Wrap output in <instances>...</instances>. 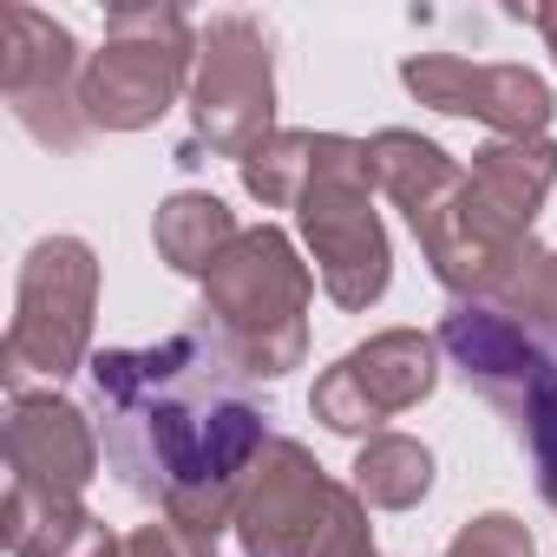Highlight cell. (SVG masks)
<instances>
[{"label":"cell","mask_w":557,"mask_h":557,"mask_svg":"<svg viewBox=\"0 0 557 557\" xmlns=\"http://www.w3.org/2000/svg\"><path fill=\"white\" fill-rule=\"evenodd\" d=\"M92 407L99 446L119 485L158 518L223 531L249 466L262 459L269 413L243 394V374L216 355L203 329L164 335L151 348L92 355Z\"/></svg>","instance_id":"1"},{"label":"cell","mask_w":557,"mask_h":557,"mask_svg":"<svg viewBox=\"0 0 557 557\" xmlns=\"http://www.w3.org/2000/svg\"><path fill=\"white\" fill-rule=\"evenodd\" d=\"M315 269L296 256L289 230L256 223L203 275V335L243 381H283L309 355Z\"/></svg>","instance_id":"2"},{"label":"cell","mask_w":557,"mask_h":557,"mask_svg":"<svg viewBox=\"0 0 557 557\" xmlns=\"http://www.w3.org/2000/svg\"><path fill=\"white\" fill-rule=\"evenodd\" d=\"M440 355H453L459 381L511 426L531 453L537 492L557 505V348L485 302H453L440 322Z\"/></svg>","instance_id":"3"},{"label":"cell","mask_w":557,"mask_h":557,"mask_svg":"<svg viewBox=\"0 0 557 557\" xmlns=\"http://www.w3.org/2000/svg\"><path fill=\"white\" fill-rule=\"evenodd\" d=\"M374 190L381 184L368 164V138L315 132V164H309V184L296 197V216H302V243L315 256L322 296L348 315L374 309L394 283V249H387Z\"/></svg>","instance_id":"4"},{"label":"cell","mask_w":557,"mask_h":557,"mask_svg":"<svg viewBox=\"0 0 557 557\" xmlns=\"http://www.w3.org/2000/svg\"><path fill=\"white\" fill-rule=\"evenodd\" d=\"M197 73V27L171 0H119L106 14V40L86 60L79 112L92 132H145L158 125L177 92L190 99Z\"/></svg>","instance_id":"5"},{"label":"cell","mask_w":557,"mask_h":557,"mask_svg":"<svg viewBox=\"0 0 557 557\" xmlns=\"http://www.w3.org/2000/svg\"><path fill=\"white\" fill-rule=\"evenodd\" d=\"M92 315H99V256L86 236H40L21 262V296L8 329V387L27 374L66 381L92 368Z\"/></svg>","instance_id":"6"},{"label":"cell","mask_w":557,"mask_h":557,"mask_svg":"<svg viewBox=\"0 0 557 557\" xmlns=\"http://www.w3.org/2000/svg\"><path fill=\"white\" fill-rule=\"evenodd\" d=\"M275 138V47L269 27L249 14H216L197 27V73H190V145L197 158H249Z\"/></svg>","instance_id":"7"},{"label":"cell","mask_w":557,"mask_h":557,"mask_svg":"<svg viewBox=\"0 0 557 557\" xmlns=\"http://www.w3.org/2000/svg\"><path fill=\"white\" fill-rule=\"evenodd\" d=\"M79 40L27 8V0H8L0 8V99L14 106V119L27 125V138H40L47 151H79L86 145V112H79Z\"/></svg>","instance_id":"8"},{"label":"cell","mask_w":557,"mask_h":557,"mask_svg":"<svg viewBox=\"0 0 557 557\" xmlns=\"http://www.w3.org/2000/svg\"><path fill=\"white\" fill-rule=\"evenodd\" d=\"M342 498H348V485L329 479L302 440L275 433L262 446V459L249 466L243 492H236L230 531H236L243 557H315V544L335 524Z\"/></svg>","instance_id":"9"},{"label":"cell","mask_w":557,"mask_h":557,"mask_svg":"<svg viewBox=\"0 0 557 557\" xmlns=\"http://www.w3.org/2000/svg\"><path fill=\"white\" fill-rule=\"evenodd\" d=\"M440 387V335L420 329H387L368 335L361 348H348L309 394L315 420L329 433L348 440H374L387 420H400L407 407H420Z\"/></svg>","instance_id":"10"},{"label":"cell","mask_w":557,"mask_h":557,"mask_svg":"<svg viewBox=\"0 0 557 557\" xmlns=\"http://www.w3.org/2000/svg\"><path fill=\"white\" fill-rule=\"evenodd\" d=\"M400 86L446 119H479L492 138H544L550 132V86L531 66L505 60H459V53H413L400 60Z\"/></svg>","instance_id":"11"},{"label":"cell","mask_w":557,"mask_h":557,"mask_svg":"<svg viewBox=\"0 0 557 557\" xmlns=\"http://www.w3.org/2000/svg\"><path fill=\"white\" fill-rule=\"evenodd\" d=\"M0 446H8V472L27 492L47 498H79L99 479V426L86 420V407H73L66 394H14L8 426H0Z\"/></svg>","instance_id":"12"},{"label":"cell","mask_w":557,"mask_h":557,"mask_svg":"<svg viewBox=\"0 0 557 557\" xmlns=\"http://www.w3.org/2000/svg\"><path fill=\"white\" fill-rule=\"evenodd\" d=\"M466 177L479 223L505 243H531V223L557 190V138H492L472 151Z\"/></svg>","instance_id":"13"},{"label":"cell","mask_w":557,"mask_h":557,"mask_svg":"<svg viewBox=\"0 0 557 557\" xmlns=\"http://www.w3.org/2000/svg\"><path fill=\"white\" fill-rule=\"evenodd\" d=\"M0 537L14 557H125V544L106 531L99 511L27 485H8V498H0Z\"/></svg>","instance_id":"14"},{"label":"cell","mask_w":557,"mask_h":557,"mask_svg":"<svg viewBox=\"0 0 557 557\" xmlns=\"http://www.w3.org/2000/svg\"><path fill=\"white\" fill-rule=\"evenodd\" d=\"M236 236H243V230H236V216H230V203H223L216 190H177V197H164L158 216H151L158 256H164L177 275H197V283L230 256Z\"/></svg>","instance_id":"15"},{"label":"cell","mask_w":557,"mask_h":557,"mask_svg":"<svg viewBox=\"0 0 557 557\" xmlns=\"http://www.w3.org/2000/svg\"><path fill=\"white\" fill-rule=\"evenodd\" d=\"M348 485L361 492L368 511H413L433 492V453L407 433H374V440H361Z\"/></svg>","instance_id":"16"},{"label":"cell","mask_w":557,"mask_h":557,"mask_svg":"<svg viewBox=\"0 0 557 557\" xmlns=\"http://www.w3.org/2000/svg\"><path fill=\"white\" fill-rule=\"evenodd\" d=\"M309 164H315V132H275L236 164V177L262 210H296V197L309 184Z\"/></svg>","instance_id":"17"},{"label":"cell","mask_w":557,"mask_h":557,"mask_svg":"<svg viewBox=\"0 0 557 557\" xmlns=\"http://www.w3.org/2000/svg\"><path fill=\"white\" fill-rule=\"evenodd\" d=\"M485 309H498V315H511V322H524L531 335H544L550 348H557V249H544L518 283L498 296V302H485Z\"/></svg>","instance_id":"18"},{"label":"cell","mask_w":557,"mask_h":557,"mask_svg":"<svg viewBox=\"0 0 557 557\" xmlns=\"http://www.w3.org/2000/svg\"><path fill=\"white\" fill-rule=\"evenodd\" d=\"M446 557H537V537H531V524L511 518V511H479V518H466V524L453 531Z\"/></svg>","instance_id":"19"},{"label":"cell","mask_w":557,"mask_h":557,"mask_svg":"<svg viewBox=\"0 0 557 557\" xmlns=\"http://www.w3.org/2000/svg\"><path fill=\"white\" fill-rule=\"evenodd\" d=\"M125 557H216V537L177 518H151L125 537Z\"/></svg>","instance_id":"20"},{"label":"cell","mask_w":557,"mask_h":557,"mask_svg":"<svg viewBox=\"0 0 557 557\" xmlns=\"http://www.w3.org/2000/svg\"><path fill=\"white\" fill-rule=\"evenodd\" d=\"M315 557H381V550H374V531H368V505H361V492H355V485H348V498H342L335 524L322 531Z\"/></svg>","instance_id":"21"},{"label":"cell","mask_w":557,"mask_h":557,"mask_svg":"<svg viewBox=\"0 0 557 557\" xmlns=\"http://www.w3.org/2000/svg\"><path fill=\"white\" fill-rule=\"evenodd\" d=\"M531 27L544 34V47L557 53V0H544V8H531Z\"/></svg>","instance_id":"22"}]
</instances>
